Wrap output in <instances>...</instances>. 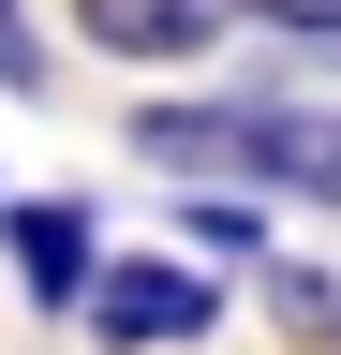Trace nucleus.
<instances>
[{
	"instance_id": "nucleus-3",
	"label": "nucleus",
	"mask_w": 341,
	"mask_h": 355,
	"mask_svg": "<svg viewBox=\"0 0 341 355\" xmlns=\"http://www.w3.org/2000/svg\"><path fill=\"white\" fill-rule=\"evenodd\" d=\"M0 266H15V296L30 311H90V282H104V222L74 207V193H0Z\"/></svg>"
},
{
	"instance_id": "nucleus-5",
	"label": "nucleus",
	"mask_w": 341,
	"mask_h": 355,
	"mask_svg": "<svg viewBox=\"0 0 341 355\" xmlns=\"http://www.w3.org/2000/svg\"><path fill=\"white\" fill-rule=\"evenodd\" d=\"M267 326H282L297 355H341V266H312V252H267Z\"/></svg>"
},
{
	"instance_id": "nucleus-7",
	"label": "nucleus",
	"mask_w": 341,
	"mask_h": 355,
	"mask_svg": "<svg viewBox=\"0 0 341 355\" xmlns=\"http://www.w3.org/2000/svg\"><path fill=\"white\" fill-rule=\"evenodd\" d=\"M0 89H45V30H30V0H0Z\"/></svg>"
},
{
	"instance_id": "nucleus-6",
	"label": "nucleus",
	"mask_w": 341,
	"mask_h": 355,
	"mask_svg": "<svg viewBox=\"0 0 341 355\" xmlns=\"http://www.w3.org/2000/svg\"><path fill=\"white\" fill-rule=\"evenodd\" d=\"M178 237H193V266H267V207L252 193H178Z\"/></svg>"
},
{
	"instance_id": "nucleus-2",
	"label": "nucleus",
	"mask_w": 341,
	"mask_h": 355,
	"mask_svg": "<svg viewBox=\"0 0 341 355\" xmlns=\"http://www.w3.org/2000/svg\"><path fill=\"white\" fill-rule=\"evenodd\" d=\"M90 355H193L208 326H223V266H193V252H104V282H90Z\"/></svg>"
},
{
	"instance_id": "nucleus-4",
	"label": "nucleus",
	"mask_w": 341,
	"mask_h": 355,
	"mask_svg": "<svg viewBox=\"0 0 341 355\" xmlns=\"http://www.w3.org/2000/svg\"><path fill=\"white\" fill-rule=\"evenodd\" d=\"M238 15H252V0H74L90 60H134V74H178V60H208Z\"/></svg>"
},
{
	"instance_id": "nucleus-1",
	"label": "nucleus",
	"mask_w": 341,
	"mask_h": 355,
	"mask_svg": "<svg viewBox=\"0 0 341 355\" xmlns=\"http://www.w3.org/2000/svg\"><path fill=\"white\" fill-rule=\"evenodd\" d=\"M134 163H163L178 193H297L341 222V104H282V89L193 104V89H163V104H134Z\"/></svg>"
},
{
	"instance_id": "nucleus-8",
	"label": "nucleus",
	"mask_w": 341,
	"mask_h": 355,
	"mask_svg": "<svg viewBox=\"0 0 341 355\" xmlns=\"http://www.w3.org/2000/svg\"><path fill=\"white\" fill-rule=\"evenodd\" d=\"M252 15H267V30H297L312 60H341V0H252Z\"/></svg>"
}]
</instances>
